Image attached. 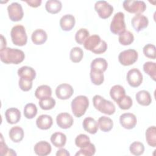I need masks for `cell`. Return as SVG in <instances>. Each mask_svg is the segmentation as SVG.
<instances>
[{
  "label": "cell",
  "mask_w": 156,
  "mask_h": 156,
  "mask_svg": "<svg viewBox=\"0 0 156 156\" xmlns=\"http://www.w3.org/2000/svg\"><path fill=\"white\" fill-rule=\"evenodd\" d=\"M24 52L18 49L5 47L0 49L1 60L5 64L18 65L24 60Z\"/></svg>",
  "instance_id": "obj_1"
},
{
  "label": "cell",
  "mask_w": 156,
  "mask_h": 156,
  "mask_svg": "<svg viewBox=\"0 0 156 156\" xmlns=\"http://www.w3.org/2000/svg\"><path fill=\"white\" fill-rule=\"evenodd\" d=\"M118 41L119 43L122 45H129L132 44L134 41V36L131 32L129 30H126L121 34L119 35Z\"/></svg>",
  "instance_id": "obj_33"
},
{
  "label": "cell",
  "mask_w": 156,
  "mask_h": 156,
  "mask_svg": "<svg viewBox=\"0 0 156 156\" xmlns=\"http://www.w3.org/2000/svg\"><path fill=\"white\" fill-rule=\"evenodd\" d=\"M89 31L85 28H81L79 29L75 35L76 41L79 44H83L85 40L89 37Z\"/></svg>",
  "instance_id": "obj_38"
},
{
  "label": "cell",
  "mask_w": 156,
  "mask_h": 156,
  "mask_svg": "<svg viewBox=\"0 0 156 156\" xmlns=\"http://www.w3.org/2000/svg\"><path fill=\"white\" fill-rule=\"evenodd\" d=\"M1 49H3L4 48L6 47V40H5V38L3 37V35H1Z\"/></svg>",
  "instance_id": "obj_48"
},
{
  "label": "cell",
  "mask_w": 156,
  "mask_h": 156,
  "mask_svg": "<svg viewBox=\"0 0 156 156\" xmlns=\"http://www.w3.org/2000/svg\"><path fill=\"white\" fill-rule=\"evenodd\" d=\"M144 55L149 58L155 59V46L152 44H146L143 49Z\"/></svg>",
  "instance_id": "obj_43"
},
{
  "label": "cell",
  "mask_w": 156,
  "mask_h": 156,
  "mask_svg": "<svg viewBox=\"0 0 156 156\" xmlns=\"http://www.w3.org/2000/svg\"><path fill=\"white\" fill-rule=\"evenodd\" d=\"M25 2L30 7H38L41 4V0H29V1H25Z\"/></svg>",
  "instance_id": "obj_46"
},
{
  "label": "cell",
  "mask_w": 156,
  "mask_h": 156,
  "mask_svg": "<svg viewBox=\"0 0 156 156\" xmlns=\"http://www.w3.org/2000/svg\"><path fill=\"white\" fill-rule=\"evenodd\" d=\"M52 95V90L51 87L47 85H42L39 86L35 91V96L38 99H41Z\"/></svg>",
  "instance_id": "obj_29"
},
{
  "label": "cell",
  "mask_w": 156,
  "mask_h": 156,
  "mask_svg": "<svg viewBox=\"0 0 156 156\" xmlns=\"http://www.w3.org/2000/svg\"><path fill=\"white\" fill-rule=\"evenodd\" d=\"M90 143V138L85 134H80L77 135L75 139L76 145L80 147L83 148L88 146Z\"/></svg>",
  "instance_id": "obj_41"
},
{
  "label": "cell",
  "mask_w": 156,
  "mask_h": 156,
  "mask_svg": "<svg viewBox=\"0 0 156 156\" xmlns=\"http://www.w3.org/2000/svg\"><path fill=\"white\" fill-rule=\"evenodd\" d=\"M94 9L102 19L109 18L113 12V6L105 1H98L94 4Z\"/></svg>",
  "instance_id": "obj_8"
},
{
  "label": "cell",
  "mask_w": 156,
  "mask_h": 156,
  "mask_svg": "<svg viewBox=\"0 0 156 156\" xmlns=\"http://www.w3.org/2000/svg\"><path fill=\"white\" fill-rule=\"evenodd\" d=\"M56 155L57 156H60H60H69L70 154L66 149L62 148L57 151V152H56Z\"/></svg>",
  "instance_id": "obj_47"
},
{
  "label": "cell",
  "mask_w": 156,
  "mask_h": 156,
  "mask_svg": "<svg viewBox=\"0 0 156 156\" xmlns=\"http://www.w3.org/2000/svg\"><path fill=\"white\" fill-rule=\"evenodd\" d=\"M83 129L90 134H95L98 130V123L91 117L85 118L82 122Z\"/></svg>",
  "instance_id": "obj_19"
},
{
  "label": "cell",
  "mask_w": 156,
  "mask_h": 156,
  "mask_svg": "<svg viewBox=\"0 0 156 156\" xmlns=\"http://www.w3.org/2000/svg\"><path fill=\"white\" fill-rule=\"evenodd\" d=\"M119 122L124 129H132L136 125L137 119L134 114L131 113H125L120 116Z\"/></svg>",
  "instance_id": "obj_13"
},
{
  "label": "cell",
  "mask_w": 156,
  "mask_h": 156,
  "mask_svg": "<svg viewBox=\"0 0 156 156\" xmlns=\"http://www.w3.org/2000/svg\"><path fill=\"white\" fill-rule=\"evenodd\" d=\"M5 117L8 123L15 124L21 119V112L16 108H9L5 112Z\"/></svg>",
  "instance_id": "obj_17"
},
{
  "label": "cell",
  "mask_w": 156,
  "mask_h": 156,
  "mask_svg": "<svg viewBox=\"0 0 156 156\" xmlns=\"http://www.w3.org/2000/svg\"><path fill=\"white\" fill-rule=\"evenodd\" d=\"M37 113V108L33 103L27 104L24 108V115L27 119L34 118Z\"/></svg>",
  "instance_id": "obj_37"
},
{
  "label": "cell",
  "mask_w": 156,
  "mask_h": 156,
  "mask_svg": "<svg viewBox=\"0 0 156 156\" xmlns=\"http://www.w3.org/2000/svg\"><path fill=\"white\" fill-rule=\"evenodd\" d=\"M9 135L11 140L14 143H20L24 138V133L23 129L20 126H15L9 130Z\"/></svg>",
  "instance_id": "obj_24"
},
{
  "label": "cell",
  "mask_w": 156,
  "mask_h": 156,
  "mask_svg": "<svg viewBox=\"0 0 156 156\" xmlns=\"http://www.w3.org/2000/svg\"><path fill=\"white\" fill-rule=\"evenodd\" d=\"M48 39V35L46 32L41 29H38L34 30L31 35V40L32 42L37 45H40L44 43Z\"/></svg>",
  "instance_id": "obj_22"
},
{
  "label": "cell",
  "mask_w": 156,
  "mask_h": 156,
  "mask_svg": "<svg viewBox=\"0 0 156 156\" xmlns=\"http://www.w3.org/2000/svg\"><path fill=\"white\" fill-rule=\"evenodd\" d=\"M62 7V2L57 0H49L45 4L46 11L52 14H55L60 12Z\"/></svg>",
  "instance_id": "obj_28"
},
{
  "label": "cell",
  "mask_w": 156,
  "mask_h": 156,
  "mask_svg": "<svg viewBox=\"0 0 156 156\" xmlns=\"http://www.w3.org/2000/svg\"><path fill=\"white\" fill-rule=\"evenodd\" d=\"M51 141L55 147L61 148L66 144V136L62 132H55L51 136Z\"/></svg>",
  "instance_id": "obj_25"
},
{
  "label": "cell",
  "mask_w": 156,
  "mask_h": 156,
  "mask_svg": "<svg viewBox=\"0 0 156 156\" xmlns=\"http://www.w3.org/2000/svg\"><path fill=\"white\" fill-rule=\"evenodd\" d=\"M116 103L118 104L119 107L122 110H128L132 107L133 104L132 99L129 96L126 95L120 99Z\"/></svg>",
  "instance_id": "obj_42"
},
{
  "label": "cell",
  "mask_w": 156,
  "mask_h": 156,
  "mask_svg": "<svg viewBox=\"0 0 156 156\" xmlns=\"http://www.w3.org/2000/svg\"><path fill=\"white\" fill-rule=\"evenodd\" d=\"M75 23V18L71 14L65 15L60 20V26L64 31L71 30L74 27Z\"/></svg>",
  "instance_id": "obj_18"
},
{
  "label": "cell",
  "mask_w": 156,
  "mask_h": 156,
  "mask_svg": "<svg viewBox=\"0 0 156 156\" xmlns=\"http://www.w3.org/2000/svg\"><path fill=\"white\" fill-rule=\"evenodd\" d=\"M53 120L51 116L48 115H41L36 120V124L38 128L41 130H48L52 126Z\"/></svg>",
  "instance_id": "obj_20"
},
{
  "label": "cell",
  "mask_w": 156,
  "mask_h": 156,
  "mask_svg": "<svg viewBox=\"0 0 156 156\" xmlns=\"http://www.w3.org/2000/svg\"><path fill=\"white\" fill-rule=\"evenodd\" d=\"M135 98L137 102L143 106H148L152 102V98L150 93L146 90H141L136 93Z\"/></svg>",
  "instance_id": "obj_23"
},
{
  "label": "cell",
  "mask_w": 156,
  "mask_h": 156,
  "mask_svg": "<svg viewBox=\"0 0 156 156\" xmlns=\"http://www.w3.org/2000/svg\"><path fill=\"white\" fill-rule=\"evenodd\" d=\"M96 152V147L92 143H90L85 147L80 148V149L75 154L76 156L83 155V156H91Z\"/></svg>",
  "instance_id": "obj_40"
},
{
  "label": "cell",
  "mask_w": 156,
  "mask_h": 156,
  "mask_svg": "<svg viewBox=\"0 0 156 156\" xmlns=\"http://www.w3.org/2000/svg\"><path fill=\"white\" fill-rule=\"evenodd\" d=\"M110 31L115 35H120L126 31L124 13L119 12L115 14L110 23Z\"/></svg>",
  "instance_id": "obj_5"
},
{
  "label": "cell",
  "mask_w": 156,
  "mask_h": 156,
  "mask_svg": "<svg viewBox=\"0 0 156 156\" xmlns=\"http://www.w3.org/2000/svg\"><path fill=\"white\" fill-rule=\"evenodd\" d=\"M51 144L46 141H41L35 144L34 147L35 153L40 156H46L51 152Z\"/></svg>",
  "instance_id": "obj_16"
},
{
  "label": "cell",
  "mask_w": 156,
  "mask_h": 156,
  "mask_svg": "<svg viewBox=\"0 0 156 156\" xmlns=\"http://www.w3.org/2000/svg\"><path fill=\"white\" fill-rule=\"evenodd\" d=\"M0 152L2 155H16L15 152L12 149H9L5 143L4 142L2 135H1V144H0Z\"/></svg>",
  "instance_id": "obj_44"
},
{
  "label": "cell",
  "mask_w": 156,
  "mask_h": 156,
  "mask_svg": "<svg viewBox=\"0 0 156 156\" xmlns=\"http://www.w3.org/2000/svg\"><path fill=\"white\" fill-rule=\"evenodd\" d=\"M98 126L101 131L107 132L110 131L113 126V122L112 119L107 116H101L98 121Z\"/></svg>",
  "instance_id": "obj_26"
},
{
  "label": "cell",
  "mask_w": 156,
  "mask_h": 156,
  "mask_svg": "<svg viewBox=\"0 0 156 156\" xmlns=\"http://www.w3.org/2000/svg\"><path fill=\"white\" fill-rule=\"evenodd\" d=\"M7 12L10 20L12 21H19L24 16L21 5L18 2H12L7 7Z\"/></svg>",
  "instance_id": "obj_9"
},
{
  "label": "cell",
  "mask_w": 156,
  "mask_h": 156,
  "mask_svg": "<svg viewBox=\"0 0 156 156\" xmlns=\"http://www.w3.org/2000/svg\"><path fill=\"white\" fill-rule=\"evenodd\" d=\"M71 110L77 118L83 116L89 106V100L85 96H76L71 102Z\"/></svg>",
  "instance_id": "obj_3"
},
{
  "label": "cell",
  "mask_w": 156,
  "mask_h": 156,
  "mask_svg": "<svg viewBox=\"0 0 156 156\" xmlns=\"http://www.w3.org/2000/svg\"><path fill=\"white\" fill-rule=\"evenodd\" d=\"M83 56V52L79 47H74L71 49L69 53L70 60L74 63L80 62Z\"/></svg>",
  "instance_id": "obj_34"
},
{
  "label": "cell",
  "mask_w": 156,
  "mask_h": 156,
  "mask_svg": "<svg viewBox=\"0 0 156 156\" xmlns=\"http://www.w3.org/2000/svg\"><path fill=\"white\" fill-rule=\"evenodd\" d=\"M12 41L15 45L24 46L27 41V36L24 27L22 25H16L12 27L10 31Z\"/></svg>",
  "instance_id": "obj_4"
},
{
  "label": "cell",
  "mask_w": 156,
  "mask_h": 156,
  "mask_svg": "<svg viewBox=\"0 0 156 156\" xmlns=\"http://www.w3.org/2000/svg\"><path fill=\"white\" fill-rule=\"evenodd\" d=\"M122 5L124 9L130 13L141 14L146 9V5L143 1L126 0L123 2Z\"/></svg>",
  "instance_id": "obj_6"
},
{
  "label": "cell",
  "mask_w": 156,
  "mask_h": 156,
  "mask_svg": "<svg viewBox=\"0 0 156 156\" xmlns=\"http://www.w3.org/2000/svg\"><path fill=\"white\" fill-rule=\"evenodd\" d=\"M73 88L68 83H62L57 86L55 89L57 97L62 100H66L70 98L73 94Z\"/></svg>",
  "instance_id": "obj_11"
},
{
  "label": "cell",
  "mask_w": 156,
  "mask_h": 156,
  "mask_svg": "<svg viewBox=\"0 0 156 156\" xmlns=\"http://www.w3.org/2000/svg\"><path fill=\"white\" fill-rule=\"evenodd\" d=\"M40 107L44 110H48L53 108L55 105V100L51 96L40 99L38 102Z\"/></svg>",
  "instance_id": "obj_35"
},
{
  "label": "cell",
  "mask_w": 156,
  "mask_h": 156,
  "mask_svg": "<svg viewBox=\"0 0 156 156\" xmlns=\"http://www.w3.org/2000/svg\"><path fill=\"white\" fill-rule=\"evenodd\" d=\"M102 40L98 35H92L88 37L83 43L84 48L88 51L94 52L101 43Z\"/></svg>",
  "instance_id": "obj_15"
},
{
  "label": "cell",
  "mask_w": 156,
  "mask_h": 156,
  "mask_svg": "<svg viewBox=\"0 0 156 156\" xmlns=\"http://www.w3.org/2000/svg\"><path fill=\"white\" fill-rule=\"evenodd\" d=\"M143 70L153 80L156 78V64L155 62H147L143 65Z\"/></svg>",
  "instance_id": "obj_36"
},
{
  "label": "cell",
  "mask_w": 156,
  "mask_h": 156,
  "mask_svg": "<svg viewBox=\"0 0 156 156\" xmlns=\"http://www.w3.org/2000/svg\"><path fill=\"white\" fill-rule=\"evenodd\" d=\"M127 81L132 87H139L143 82V75L140 71L136 68L130 69L127 73Z\"/></svg>",
  "instance_id": "obj_10"
},
{
  "label": "cell",
  "mask_w": 156,
  "mask_h": 156,
  "mask_svg": "<svg viewBox=\"0 0 156 156\" xmlns=\"http://www.w3.org/2000/svg\"><path fill=\"white\" fill-rule=\"evenodd\" d=\"M90 66L91 69L100 71L104 73L107 68L108 63L106 60L103 58H96L91 62Z\"/></svg>",
  "instance_id": "obj_30"
},
{
  "label": "cell",
  "mask_w": 156,
  "mask_h": 156,
  "mask_svg": "<svg viewBox=\"0 0 156 156\" xmlns=\"http://www.w3.org/2000/svg\"><path fill=\"white\" fill-rule=\"evenodd\" d=\"M18 75L20 78L32 81L36 77V72L32 67L24 66L18 69Z\"/></svg>",
  "instance_id": "obj_21"
},
{
  "label": "cell",
  "mask_w": 156,
  "mask_h": 156,
  "mask_svg": "<svg viewBox=\"0 0 156 156\" xmlns=\"http://www.w3.org/2000/svg\"><path fill=\"white\" fill-rule=\"evenodd\" d=\"M131 24L136 32H140L146 28L149 24L148 18L142 14H136L131 20Z\"/></svg>",
  "instance_id": "obj_12"
},
{
  "label": "cell",
  "mask_w": 156,
  "mask_h": 156,
  "mask_svg": "<svg viewBox=\"0 0 156 156\" xmlns=\"http://www.w3.org/2000/svg\"><path fill=\"white\" fill-rule=\"evenodd\" d=\"M138 54L136 51L132 49L124 50L118 55L119 63L124 66H129L135 63L138 59Z\"/></svg>",
  "instance_id": "obj_7"
},
{
  "label": "cell",
  "mask_w": 156,
  "mask_h": 156,
  "mask_svg": "<svg viewBox=\"0 0 156 156\" xmlns=\"http://www.w3.org/2000/svg\"><path fill=\"white\" fill-rule=\"evenodd\" d=\"M93 103L95 108L102 113L112 115L115 112V105L111 101L104 99L100 95L94 96Z\"/></svg>",
  "instance_id": "obj_2"
},
{
  "label": "cell",
  "mask_w": 156,
  "mask_h": 156,
  "mask_svg": "<svg viewBox=\"0 0 156 156\" xmlns=\"http://www.w3.org/2000/svg\"><path fill=\"white\" fill-rule=\"evenodd\" d=\"M129 150L131 154L138 156L143 154L144 151V146L141 142L134 141L130 145Z\"/></svg>",
  "instance_id": "obj_39"
},
{
  "label": "cell",
  "mask_w": 156,
  "mask_h": 156,
  "mask_svg": "<svg viewBox=\"0 0 156 156\" xmlns=\"http://www.w3.org/2000/svg\"><path fill=\"white\" fill-rule=\"evenodd\" d=\"M90 76L91 82L96 85H100L104 82V76L102 71L91 69Z\"/></svg>",
  "instance_id": "obj_32"
},
{
  "label": "cell",
  "mask_w": 156,
  "mask_h": 156,
  "mask_svg": "<svg viewBox=\"0 0 156 156\" xmlns=\"http://www.w3.org/2000/svg\"><path fill=\"white\" fill-rule=\"evenodd\" d=\"M146 140L147 144L153 147L156 146V128L155 126H151L147 129L145 133Z\"/></svg>",
  "instance_id": "obj_31"
},
{
  "label": "cell",
  "mask_w": 156,
  "mask_h": 156,
  "mask_svg": "<svg viewBox=\"0 0 156 156\" xmlns=\"http://www.w3.org/2000/svg\"><path fill=\"white\" fill-rule=\"evenodd\" d=\"M57 124L62 129L70 128L74 122L73 116L68 113H59L56 117Z\"/></svg>",
  "instance_id": "obj_14"
},
{
  "label": "cell",
  "mask_w": 156,
  "mask_h": 156,
  "mask_svg": "<svg viewBox=\"0 0 156 156\" xmlns=\"http://www.w3.org/2000/svg\"><path fill=\"white\" fill-rule=\"evenodd\" d=\"M110 95L112 99L117 102L120 99L126 95V91L121 85H115L111 88L110 90Z\"/></svg>",
  "instance_id": "obj_27"
},
{
  "label": "cell",
  "mask_w": 156,
  "mask_h": 156,
  "mask_svg": "<svg viewBox=\"0 0 156 156\" xmlns=\"http://www.w3.org/2000/svg\"><path fill=\"white\" fill-rule=\"evenodd\" d=\"M19 87L24 91H29L32 87V81L20 78L19 80Z\"/></svg>",
  "instance_id": "obj_45"
}]
</instances>
